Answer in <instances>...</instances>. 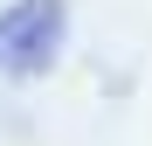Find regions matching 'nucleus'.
<instances>
[{
  "instance_id": "obj_1",
  "label": "nucleus",
  "mask_w": 152,
  "mask_h": 146,
  "mask_svg": "<svg viewBox=\"0 0 152 146\" xmlns=\"http://www.w3.org/2000/svg\"><path fill=\"white\" fill-rule=\"evenodd\" d=\"M62 0H14L7 14H0V77H35V70L56 63L62 49Z\"/></svg>"
}]
</instances>
